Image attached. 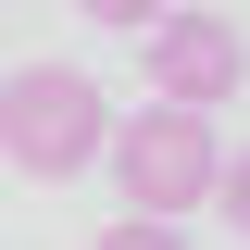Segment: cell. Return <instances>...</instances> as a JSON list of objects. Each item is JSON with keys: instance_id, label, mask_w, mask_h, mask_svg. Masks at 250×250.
<instances>
[{"instance_id": "obj_2", "label": "cell", "mask_w": 250, "mask_h": 250, "mask_svg": "<svg viewBox=\"0 0 250 250\" xmlns=\"http://www.w3.org/2000/svg\"><path fill=\"white\" fill-rule=\"evenodd\" d=\"M100 163H113V188H125V225H188L200 200H213V175H225V138H213V113L138 100Z\"/></svg>"}, {"instance_id": "obj_4", "label": "cell", "mask_w": 250, "mask_h": 250, "mask_svg": "<svg viewBox=\"0 0 250 250\" xmlns=\"http://www.w3.org/2000/svg\"><path fill=\"white\" fill-rule=\"evenodd\" d=\"M213 213H225V225L250 238V150H225V175H213Z\"/></svg>"}, {"instance_id": "obj_5", "label": "cell", "mask_w": 250, "mask_h": 250, "mask_svg": "<svg viewBox=\"0 0 250 250\" xmlns=\"http://www.w3.org/2000/svg\"><path fill=\"white\" fill-rule=\"evenodd\" d=\"M88 250H188V225H100Z\"/></svg>"}, {"instance_id": "obj_3", "label": "cell", "mask_w": 250, "mask_h": 250, "mask_svg": "<svg viewBox=\"0 0 250 250\" xmlns=\"http://www.w3.org/2000/svg\"><path fill=\"white\" fill-rule=\"evenodd\" d=\"M138 62H150L163 113H225V100L250 88V38L225 25V13H163V25L138 38Z\"/></svg>"}, {"instance_id": "obj_1", "label": "cell", "mask_w": 250, "mask_h": 250, "mask_svg": "<svg viewBox=\"0 0 250 250\" xmlns=\"http://www.w3.org/2000/svg\"><path fill=\"white\" fill-rule=\"evenodd\" d=\"M113 150V100H100V75H75V62H13L0 75V163L38 188L88 175V163Z\"/></svg>"}]
</instances>
